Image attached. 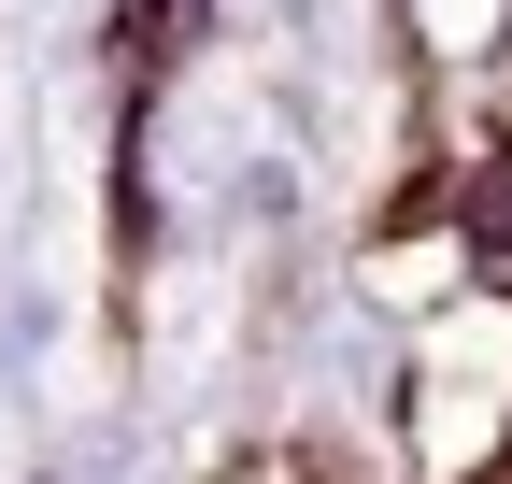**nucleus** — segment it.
I'll return each mask as SVG.
<instances>
[{
  "mask_svg": "<svg viewBox=\"0 0 512 484\" xmlns=\"http://www.w3.org/2000/svg\"><path fill=\"white\" fill-rule=\"evenodd\" d=\"M470 228H484V257L512 271V171H498V186H484V200H470Z\"/></svg>",
  "mask_w": 512,
  "mask_h": 484,
  "instance_id": "obj_1",
  "label": "nucleus"
}]
</instances>
